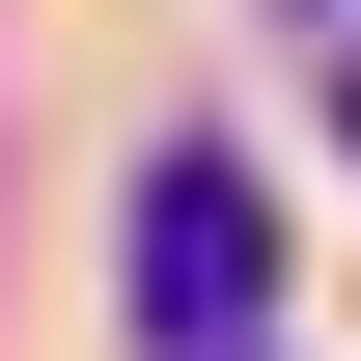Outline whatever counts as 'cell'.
<instances>
[{
  "label": "cell",
  "mask_w": 361,
  "mask_h": 361,
  "mask_svg": "<svg viewBox=\"0 0 361 361\" xmlns=\"http://www.w3.org/2000/svg\"><path fill=\"white\" fill-rule=\"evenodd\" d=\"M334 139H361V84H334Z\"/></svg>",
  "instance_id": "cell-2"
},
{
  "label": "cell",
  "mask_w": 361,
  "mask_h": 361,
  "mask_svg": "<svg viewBox=\"0 0 361 361\" xmlns=\"http://www.w3.org/2000/svg\"><path fill=\"white\" fill-rule=\"evenodd\" d=\"M111 278H139V361H250V306H278V223H250V167H223V139H167V167H139Z\"/></svg>",
  "instance_id": "cell-1"
}]
</instances>
